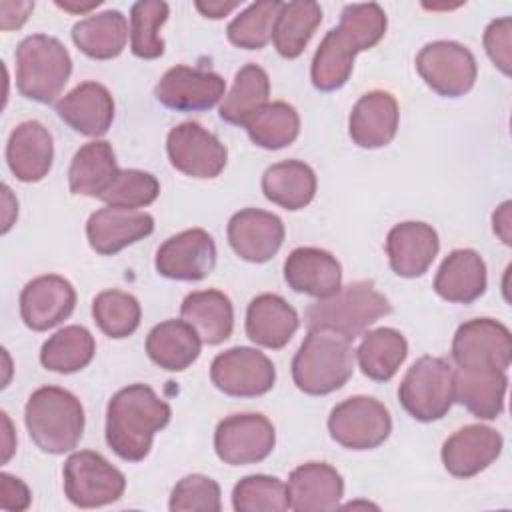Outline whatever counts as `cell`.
<instances>
[{
  "mask_svg": "<svg viewBox=\"0 0 512 512\" xmlns=\"http://www.w3.org/2000/svg\"><path fill=\"white\" fill-rule=\"evenodd\" d=\"M172 410L148 384L118 390L106 408V442L126 462H140L152 450L154 434L170 422Z\"/></svg>",
  "mask_w": 512,
  "mask_h": 512,
  "instance_id": "6da1fadb",
  "label": "cell"
},
{
  "mask_svg": "<svg viewBox=\"0 0 512 512\" xmlns=\"http://www.w3.org/2000/svg\"><path fill=\"white\" fill-rule=\"evenodd\" d=\"M392 312L390 300L374 288L372 280H358L328 298H320L304 310L308 330L332 332L348 342L362 336L378 318Z\"/></svg>",
  "mask_w": 512,
  "mask_h": 512,
  "instance_id": "7a4b0ae2",
  "label": "cell"
},
{
  "mask_svg": "<svg viewBox=\"0 0 512 512\" xmlns=\"http://www.w3.org/2000/svg\"><path fill=\"white\" fill-rule=\"evenodd\" d=\"M24 422L32 442L46 454H64L78 446L84 432V408L66 388L42 386L24 408Z\"/></svg>",
  "mask_w": 512,
  "mask_h": 512,
  "instance_id": "3957f363",
  "label": "cell"
},
{
  "mask_svg": "<svg viewBox=\"0 0 512 512\" xmlns=\"http://www.w3.org/2000/svg\"><path fill=\"white\" fill-rule=\"evenodd\" d=\"M356 350L332 332L308 330L292 358V380L298 390L310 396H326L342 388L354 372Z\"/></svg>",
  "mask_w": 512,
  "mask_h": 512,
  "instance_id": "277c9868",
  "label": "cell"
},
{
  "mask_svg": "<svg viewBox=\"0 0 512 512\" xmlns=\"http://www.w3.org/2000/svg\"><path fill=\"white\" fill-rule=\"evenodd\" d=\"M72 74L66 46L48 34L26 36L16 48V88L34 102L50 104L64 90Z\"/></svg>",
  "mask_w": 512,
  "mask_h": 512,
  "instance_id": "5b68a950",
  "label": "cell"
},
{
  "mask_svg": "<svg viewBox=\"0 0 512 512\" xmlns=\"http://www.w3.org/2000/svg\"><path fill=\"white\" fill-rule=\"evenodd\" d=\"M398 400L418 422L444 418L454 404L452 364L440 356L418 358L398 386Z\"/></svg>",
  "mask_w": 512,
  "mask_h": 512,
  "instance_id": "8992f818",
  "label": "cell"
},
{
  "mask_svg": "<svg viewBox=\"0 0 512 512\" xmlns=\"http://www.w3.org/2000/svg\"><path fill=\"white\" fill-rule=\"evenodd\" d=\"M64 494L78 508H100L122 498L124 474L102 454L80 450L64 462Z\"/></svg>",
  "mask_w": 512,
  "mask_h": 512,
  "instance_id": "52a82bcc",
  "label": "cell"
},
{
  "mask_svg": "<svg viewBox=\"0 0 512 512\" xmlns=\"http://www.w3.org/2000/svg\"><path fill=\"white\" fill-rule=\"evenodd\" d=\"M328 432L348 450H372L392 432L388 408L372 396H352L336 404L328 416Z\"/></svg>",
  "mask_w": 512,
  "mask_h": 512,
  "instance_id": "ba28073f",
  "label": "cell"
},
{
  "mask_svg": "<svg viewBox=\"0 0 512 512\" xmlns=\"http://www.w3.org/2000/svg\"><path fill=\"white\" fill-rule=\"evenodd\" d=\"M416 70L428 88L446 98H458L470 92L478 76L474 54L452 40L426 44L416 56Z\"/></svg>",
  "mask_w": 512,
  "mask_h": 512,
  "instance_id": "9c48e42d",
  "label": "cell"
},
{
  "mask_svg": "<svg viewBox=\"0 0 512 512\" xmlns=\"http://www.w3.org/2000/svg\"><path fill=\"white\" fill-rule=\"evenodd\" d=\"M210 380L228 396L256 398L272 390L276 368L264 352L248 346H234L212 360Z\"/></svg>",
  "mask_w": 512,
  "mask_h": 512,
  "instance_id": "30bf717a",
  "label": "cell"
},
{
  "mask_svg": "<svg viewBox=\"0 0 512 512\" xmlns=\"http://www.w3.org/2000/svg\"><path fill=\"white\" fill-rule=\"evenodd\" d=\"M276 444L272 422L256 412L232 414L218 422L214 432L216 456L230 466H246L266 460Z\"/></svg>",
  "mask_w": 512,
  "mask_h": 512,
  "instance_id": "8fae6325",
  "label": "cell"
},
{
  "mask_svg": "<svg viewBox=\"0 0 512 512\" xmlns=\"http://www.w3.org/2000/svg\"><path fill=\"white\" fill-rule=\"evenodd\" d=\"M452 360L456 368L508 370L512 362V334L492 318H474L458 326L452 338Z\"/></svg>",
  "mask_w": 512,
  "mask_h": 512,
  "instance_id": "7c38bea8",
  "label": "cell"
},
{
  "mask_svg": "<svg viewBox=\"0 0 512 512\" xmlns=\"http://www.w3.org/2000/svg\"><path fill=\"white\" fill-rule=\"evenodd\" d=\"M170 164L192 178H216L228 162L226 146L198 122H182L168 132Z\"/></svg>",
  "mask_w": 512,
  "mask_h": 512,
  "instance_id": "4fadbf2b",
  "label": "cell"
},
{
  "mask_svg": "<svg viewBox=\"0 0 512 512\" xmlns=\"http://www.w3.org/2000/svg\"><path fill=\"white\" fill-rule=\"evenodd\" d=\"M226 82L220 74L186 64L172 66L154 86L156 100L176 112L210 110L224 98Z\"/></svg>",
  "mask_w": 512,
  "mask_h": 512,
  "instance_id": "5bb4252c",
  "label": "cell"
},
{
  "mask_svg": "<svg viewBox=\"0 0 512 512\" xmlns=\"http://www.w3.org/2000/svg\"><path fill=\"white\" fill-rule=\"evenodd\" d=\"M154 266L160 276L170 280H202L216 266V244L202 228L184 230L160 244Z\"/></svg>",
  "mask_w": 512,
  "mask_h": 512,
  "instance_id": "9a60e30c",
  "label": "cell"
},
{
  "mask_svg": "<svg viewBox=\"0 0 512 512\" xmlns=\"http://www.w3.org/2000/svg\"><path fill=\"white\" fill-rule=\"evenodd\" d=\"M76 306L74 286L58 274H44L30 280L20 292L22 322L34 330L44 332L64 322Z\"/></svg>",
  "mask_w": 512,
  "mask_h": 512,
  "instance_id": "2e32d148",
  "label": "cell"
},
{
  "mask_svg": "<svg viewBox=\"0 0 512 512\" xmlns=\"http://www.w3.org/2000/svg\"><path fill=\"white\" fill-rule=\"evenodd\" d=\"M282 220L266 210L244 208L228 220V244L246 262L262 264L276 256L284 242Z\"/></svg>",
  "mask_w": 512,
  "mask_h": 512,
  "instance_id": "e0dca14e",
  "label": "cell"
},
{
  "mask_svg": "<svg viewBox=\"0 0 512 512\" xmlns=\"http://www.w3.org/2000/svg\"><path fill=\"white\" fill-rule=\"evenodd\" d=\"M504 448V438L490 426L468 424L442 444V464L454 478H472L486 470Z\"/></svg>",
  "mask_w": 512,
  "mask_h": 512,
  "instance_id": "ac0fdd59",
  "label": "cell"
},
{
  "mask_svg": "<svg viewBox=\"0 0 512 512\" xmlns=\"http://www.w3.org/2000/svg\"><path fill=\"white\" fill-rule=\"evenodd\" d=\"M152 232L154 218L148 212L118 206L100 208L86 222L88 244L100 256H114Z\"/></svg>",
  "mask_w": 512,
  "mask_h": 512,
  "instance_id": "d6986e66",
  "label": "cell"
},
{
  "mask_svg": "<svg viewBox=\"0 0 512 512\" xmlns=\"http://www.w3.org/2000/svg\"><path fill=\"white\" fill-rule=\"evenodd\" d=\"M286 490L290 510L330 512L340 506L344 480L340 472L326 462H306L290 472Z\"/></svg>",
  "mask_w": 512,
  "mask_h": 512,
  "instance_id": "ffe728a7",
  "label": "cell"
},
{
  "mask_svg": "<svg viewBox=\"0 0 512 512\" xmlns=\"http://www.w3.org/2000/svg\"><path fill=\"white\" fill-rule=\"evenodd\" d=\"M56 114L78 134L104 136L114 120V98L100 82H82L56 102Z\"/></svg>",
  "mask_w": 512,
  "mask_h": 512,
  "instance_id": "44dd1931",
  "label": "cell"
},
{
  "mask_svg": "<svg viewBox=\"0 0 512 512\" xmlns=\"http://www.w3.org/2000/svg\"><path fill=\"white\" fill-rule=\"evenodd\" d=\"M438 248V232L426 222H400L386 236L390 268L402 278L422 276L434 262Z\"/></svg>",
  "mask_w": 512,
  "mask_h": 512,
  "instance_id": "7402d4cb",
  "label": "cell"
},
{
  "mask_svg": "<svg viewBox=\"0 0 512 512\" xmlns=\"http://www.w3.org/2000/svg\"><path fill=\"white\" fill-rule=\"evenodd\" d=\"M398 120L400 112L396 98L390 92L372 90L352 106L348 134L360 148H382L394 140Z\"/></svg>",
  "mask_w": 512,
  "mask_h": 512,
  "instance_id": "603a6c76",
  "label": "cell"
},
{
  "mask_svg": "<svg viewBox=\"0 0 512 512\" xmlns=\"http://www.w3.org/2000/svg\"><path fill=\"white\" fill-rule=\"evenodd\" d=\"M284 280L294 292L320 300L340 290L342 268L330 252L302 246L288 254L284 262Z\"/></svg>",
  "mask_w": 512,
  "mask_h": 512,
  "instance_id": "cb8c5ba5",
  "label": "cell"
},
{
  "mask_svg": "<svg viewBox=\"0 0 512 512\" xmlns=\"http://www.w3.org/2000/svg\"><path fill=\"white\" fill-rule=\"evenodd\" d=\"M54 160V140L48 128L36 120L18 124L6 144V162L20 182H40Z\"/></svg>",
  "mask_w": 512,
  "mask_h": 512,
  "instance_id": "d4e9b609",
  "label": "cell"
},
{
  "mask_svg": "<svg viewBox=\"0 0 512 512\" xmlns=\"http://www.w3.org/2000/svg\"><path fill=\"white\" fill-rule=\"evenodd\" d=\"M300 326L298 312L278 294L252 298L246 310V336L264 348H284Z\"/></svg>",
  "mask_w": 512,
  "mask_h": 512,
  "instance_id": "484cf974",
  "label": "cell"
},
{
  "mask_svg": "<svg viewBox=\"0 0 512 512\" xmlns=\"http://www.w3.org/2000/svg\"><path fill=\"white\" fill-rule=\"evenodd\" d=\"M508 376L498 368H454V402L482 420H496L504 410Z\"/></svg>",
  "mask_w": 512,
  "mask_h": 512,
  "instance_id": "4316f807",
  "label": "cell"
},
{
  "mask_svg": "<svg viewBox=\"0 0 512 512\" xmlns=\"http://www.w3.org/2000/svg\"><path fill=\"white\" fill-rule=\"evenodd\" d=\"M486 264L476 250H452L440 264L434 290L440 298L454 304H470L486 292Z\"/></svg>",
  "mask_w": 512,
  "mask_h": 512,
  "instance_id": "83f0119b",
  "label": "cell"
},
{
  "mask_svg": "<svg viewBox=\"0 0 512 512\" xmlns=\"http://www.w3.org/2000/svg\"><path fill=\"white\" fill-rule=\"evenodd\" d=\"M180 316L196 330L202 344L208 346L222 344L234 330L232 302L220 290L190 292L182 300Z\"/></svg>",
  "mask_w": 512,
  "mask_h": 512,
  "instance_id": "f1b7e54d",
  "label": "cell"
},
{
  "mask_svg": "<svg viewBox=\"0 0 512 512\" xmlns=\"http://www.w3.org/2000/svg\"><path fill=\"white\" fill-rule=\"evenodd\" d=\"M202 340L186 320H164L146 336L148 358L170 372H182L200 356Z\"/></svg>",
  "mask_w": 512,
  "mask_h": 512,
  "instance_id": "f546056e",
  "label": "cell"
},
{
  "mask_svg": "<svg viewBox=\"0 0 512 512\" xmlns=\"http://www.w3.org/2000/svg\"><path fill=\"white\" fill-rule=\"evenodd\" d=\"M118 172L120 168L110 142L94 140L74 154L68 168V188L78 196L102 198Z\"/></svg>",
  "mask_w": 512,
  "mask_h": 512,
  "instance_id": "4dcf8cb0",
  "label": "cell"
},
{
  "mask_svg": "<svg viewBox=\"0 0 512 512\" xmlns=\"http://www.w3.org/2000/svg\"><path fill=\"white\" fill-rule=\"evenodd\" d=\"M128 22L120 10L92 14L72 26L76 48L94 60H112L122 54L128 42Z\"/></svg>",
  "mask_w": 512,
  "mask_h": 512,
  "instance_id": "1f68e13d",
  "label": "cell"
},
{
  "mask_svg": "<svg viewBox=\"0 0 512 512\" xmlns=\"http://www.w3.org/2000/svg\"><path fill=\"white\" fill-rule=\"evenodd\" d=\"M266 200L284 210H302L314 200L316 174L302 160H284L266 168L262 176Z\"/></svg>",
  "mask_w": 512,
  "mask_h": 512,
  "instance_id": "d6a6232c",
  "label": "cell"
},
{
  "mask_svg": "<svg viewBox=\"0 0 512 512\" xmlns=\"http://www.w3.org/2000/svg\"><path fill=\"white\" fill-rule=\"evenodd\" d=\"M270 96V78L258 64H246L236 72L230 92L222 98L218 114L224 122L246 126L266 104Z\"/></svg>",
  "mask_w": 512,
  "mask_h": 512,
  "instance_id": "836d02e7",
  "label": "cell"
},
{
  "mask_svg": "<svg viewBox=\"0 0 512 512\" xmlns=\"http://www.w3.org/2000/svg\"><path fill=\"white\" fill-rule=\"evenodd\" d=\"M408 356V342L394 328H376L362 336L356 358L364 376L376 382H388Z\"/></svg>",
  "mask_w": 512,
  "mask_h": 512,
  "instance_id": "e575fe53",
  "label": "cell"
},
{
  "mask_svg": "<svg viewBox=\"0 0 512 512\" xmlns=\"http://www.w3.org/2000/svg\"><path fill=\"white\" fill-rule=\"evenodd\" d=\"M322 22V8L312 0L286 2L274 26V48L282 58H298Z\"/></svg>",
  "mask_w": 512,
  "mask_h": 512,
  "instance_id": "d590c367",
  "label": "cell"
},
{
  "mask_svg": "<svg viewBox=\"0 0 512 512\" xmlns=\"http://www.w3.org/2000/svg\"><path fill=\"white\" fill-rule=\"evenodd\" d=\"M96 354V342L84 326H64L52 334L40 350V362L46 370L72 374L86 368Z\"/></svg>",
  "mask_w": 512,
  "mask_h": 512,
  "instance_id": "8d00e7d4",
  "label": "cell"
},
{
  "mask_svg": "<svg viewBox=\"0 0 512 512\" xmlns=\"http://www.w3.org/2000/svg\"><path fill=\"white\" fill-rule=\"evenodd\" d=\"M354 58L356 52L342 34L336 28L328 30L312 58L310 78L314 88L320 92H334L342 88L354 70Z\"/></svg>",
  "mask_w": 512,
  "mask_h": 512,
  "instance_id": "74e56055",
  "label": "cell"
},
{
  "mask_svg": "<svg viewBox=\"0 0 512 512\" xmlns=\"http://www.w3.org/2000/svg\"><path fill=\"white\" fill-rule=\"evenodd\" d=\"M244 128L256 146L264 150H280L298 138L300 116L288 102H268Z\"/></svg>",
  "mask_w": 512,
  "mask_h": 512,
  "instance_id": "f35d334b",
  "label": "cell"
},
{
  "mask_svg": "<svg viewBox=\"0 0 512 512\" xmlns=\"http://www.w3.org/2000/svg\"><path fill=\"white\" fill-rule=\"evenodd\" d=\"M170 6L162 0H140L130 8V50L142 60H154L164 54L160 28L168 20Z\"/></svg>",
  "mask_w": 512,
  "mask_h": 512,
  "instance_id": "ab89813d",
  "label": "cell"
},
{
  "mask_svg": "<svg viewBox=\"0 0 512 512\" xmlns=\"http://www.w3.org/2000/svg\"><path fill=\"white\" fill-rule=\"evenodd\" d=\"M282 6L284 2L280 0H260L250 4L228 24V40L244 50L264 48L274 36V26Z\"/></svg>",
  "mask_w": 512,
  "mask_h": 512,
  "instance_id": "60d3db41",
  "label": "cell"
},
{
  "mask_svg": "<svg viewBox=\"0 0 512 512\" xmlns=\"http://www.w3.org/2000/svg\"><path fill=\"white\" fill-rule=\"evenodd\" d=\"M92 316L96 326L108 338H128L132 336L142 318L140 302L122 290H104L92 302Z\"/></svg>",
  "mask_w": 512,
  "mask_h": 512,
  "instance_id": "b9f144b4",
  "label": "cell"
},
{
  "mask_svg": "<svg viewBox=\"0 0 512 512\" xmlns=\"http://www.w3.org/2000/svg\"><path fill=\"white\" fill-rule=\"evenodd\" d=\"M388 18L380 4H348L340 14V24L336 30L352 46V50L364 52L374 48L386 34Z\"/></svg>",
  "mask_w": 512,
  "mask_h": 512,
  "instance_id": "7bdbcfd3",
  "label": "cell"
},
{
  "mask_svg": "<svg viewBox=\"0 0 512 512\" xmlns=\"http://www.w3.org/2000/svg\"><path fill=\"white\" fill-rule=\"evenodd\" d=\"M236 512H284L290 508L286 484L268 474H250L236 482L232 490Z\"/></svg>",
  "mask_w": 512,
  "mask_h": 512,
  "instance_id": "ee69618b",
  "label": "cell"
},
{
  "mask_svg": "<svg viewBox=\"0 0 512 512\" xmlns=\"http://www.w3.org/2000/svg\"><path fill=\"white\" fill-rule=\"evenodd\" d=\"M160 194V182L154 174L144 170H120L112 186L102 194L108 206L118 208H144L150 206Z\"/></svg>",
  "mask_w": 512,
  "mask_h": 512,
  "instance_id": "f6af8a7d",
  "label": "cell"
},
{
  "mask_svg": "<svg viewBox=\"0 0 512 512\" xmlns=\"http://www.w3.org/2000/svg\"><path fill=\"white\" fill-rule=\"evenodd\" d=\"M220 496V486L214 478L190 474L172 488L168 508L172 512H220Z\"/></svg>",
  "mask_w": 512,
  "mask_h": 512,
  "instance_id": "bcb514c9",
  "label": "cell"
},
{
  "mask_svg": "<svg viewBox=\"0 0 512 512\" xmlns=\"http://www.w3.org/2000/svg\"><path fill=\"white\" fill-rule=\"evenodd\" d=\"M484 50L494 66L510 76L512 70V20L508 16L492 20L484 30Z\"/></svg>",
  "mask_w": 512,
  "mask_h": 512,
  "instance_id": "7dc6e473",
  "label": "cell"
},
{
  "mask_svg": "<svg viewBox=\"0 0 512 512\" xmlns=\"http://www.w3.org/2000/svg\"><path fill=\"white\" fill-rule=\"evenodd\" d=\"M30 500H32V494L20 478L8 472L0 474V508L2 510H16V512L26 510L30 506Z\"/></svg>",
  "mask_w": 512,
  "mask_h": 512,
  "instance_id": "c3c4849f",
  "label": "cell"
},
{
  "mask_svg": "<svg viewBox=\"0 0 512 512\" xmlns=\"http://www.w3.org/2000/svg\"><path fill=\"white\" fill-rule=\"evenodd\" d=\"M34 10V2H0V28L4 32L18 30Z\"/></svg>",
  "mask_w": 512,
  "mask_h": 512,
  "instance_id": "681fc988",
  "label": "cell"
},
{
  "mask_svg": "<svg viewBox=\"0 0 512 512\" xmlns=\"http://www.w3.org/2000/svg\"><path fill=\"white\" fill-rule=\"evenodd\" d=\"M510 208H512V202L506 200V202H502V204L496 208V212L492 214L494 234H496L506 246L512 244V216H510Z\"/></svg>",
  "mask_w": 512,
  "mask_h": 512,
  "instance_id": "f907efd6",
  "label": "cell"
},
{
  "mask_svg": "<svg viewBox=\"0 0 512 512\" xmlns=\"http://www.w3.org/2000/svg\"><path fill=\"white\" fill-rule=\"evenodd\" d=\"M240 2H216V0H210V2H196V10L206 16V18H212V20H220L224 16H228L234 8H238Z\"/></svg>",
  "mask_w": 512,
  "mask_h": 512,
  "instance_id": "816d5d0a",
  "label": "cell"
},
{
  "mask_svg": "<svg viewBox=\"0 0 512 512\" xmlns=\"http://www.w3.org/2000/svg\"><path fill=\"white\" fill-rule=\"evenodd\" d=\"M0 416H2V426H4V446H2L4 454H2V462H8L12 452H14V444L10 442V438H12V424H10V418H8L6 412H2Z\"/></svg>",
  "mask_w": 512,
  "mask_h": 512,
  "instance_id": "f5cc1de1",
  "label": "cell"
},
{
  "mask_svg": "<svg viewBox=\"0 0 512 512\" xmlns=\"http://www.w3.org/2000/svg\"><path fill=\"white\" fill-rule=\"evenodd\" d=\"M56 6H60V8H64V10H70V12H88L90 8H96V6H100V0H96V2H88V4H70V2H56Z\"/></svg>",
  "mask_w": 512,
  "mask_h": 512,
  "instance_id": "db71d44e",
  "label": "cell"
}]
</instances>
